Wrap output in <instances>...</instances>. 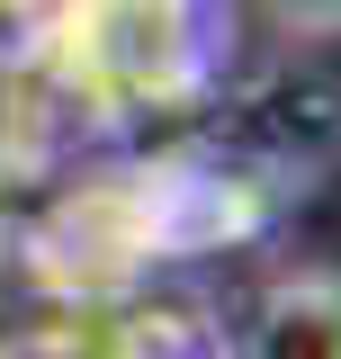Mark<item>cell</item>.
<instances>
[{
	"instance_id": "2",
	"label": "cell",
	"mask_w": 341,
	"mask_h": 359,
	"mask_svg": "<svg viewBox=\"0 0 341 359\" xmlns=\"http://www.w3.org/2000/svg\"><path fill=\"white\" fill-rule=\"evenodd\" d=\"M252 18L269 36H297V45H333L341 36V0H252Z\"/></svg>"
},
{
	"instance_id": "1",
	"label": "cell",
	"mask_w": 341,
	"mask_h": 359,
	"mask_svg": "<svg viewBox=\"0 0 341 359\" xmlns=\"http://www.w3.org/2000/svg\"><path fill=\"white\" fill-rule=\"evenodd\" d=\"M243 359H341V269H323V261L279 269L252 297Z\"/></svg>"
}]
</instances>
